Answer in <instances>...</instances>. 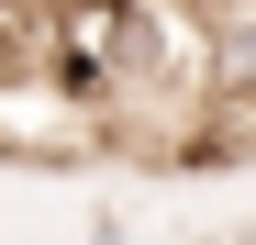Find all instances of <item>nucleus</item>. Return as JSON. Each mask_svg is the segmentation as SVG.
<instances>
[{
	"mask_svg": "<svg viewBox=\"0 0 256 245\" xmlns=\"http://www.w3.org/2000/svg\"><path fill=\"white\" fill-rule=\"evenodd\" d=\"M212 78H223V100H256V0L212 22Z\"/></svg>",
	"mask_w": 256,
	"mask_h": 245,
	"instance_id": "f257e3e1",
	"label": "nucleus"
}]
</instances>
